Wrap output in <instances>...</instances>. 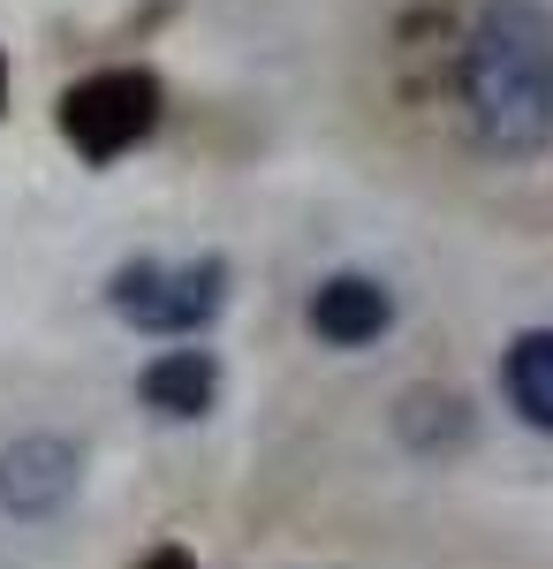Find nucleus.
Listing matches in <instances>:
<instances>
[{"instance_id":"nucleus-4","label":"nucleus","mask_w":553,"mask_h":569,"mask_svg":"<svg viewBox=\"0 0 553 569\" xmlns=\"http://www.w3.org/2000/svg\"><path fill=\"white\" fill-rule=\"evenodd\" d=\"M77 448L53 433H31L16 448H0V509L8 517H53L69 493H77Z\"/></svg>"},{"instance_id":"nucleus-5","label":"nucleus","mask_w":553,"mask_h":569,"mask_svg":"<svg viewBox=\"0 0 553 569\" xmlns=\"http://www.w3.org/2000/svg\"><path fill=\"white\" fill-rule=\"evenodd\" d=\"M303 319H311L319 342L364 350V342H380L386 327H394V297H386V281H372V273H326V281L311 289Z\"/></svg>"},{"instance_id":"nucleus-8","label":"nucleus","mask_w":553,"mask_h":569,"mask_svg":"<svg viewBox=\"0 0 553 569\" xmlns=\"http://www.w3.org/2000/svg\"><path fill=\"white\" fill-rule=\"evenodd\" d=\"M144 569H198V562H190L182 547H152V555H144Z\"/></svg>"},{"instance_id":"nucleus-7","label":"nucleus","mask_w":553,"mask_h":569,"mask_svg":"<svg viewBox=\"0 0 553 569\" xmlns=\"http://www.w3.org/2000/svg\"><path fill=\"white\" fill-rule=\"evenodd\" d=\"M501 380H509V402L553 433V327H531V335H515L509 342V365H501Z\"/></svg>"},{"instance_id":"nucleus-9","label":"nucleus","mask_w":553,"mask_h":569,"mask_svg":"<svg viewBox=\"0 0 553 569\" xmlns=\"http://www.w3.org/2000/svg\"><path fill=\"white\" fill-rule=\"evenodd\" d=\"M0 107H8V53H0Z\"/></svg>"},{"instance_id":"nucleus-3","label":"nucleus","mask_w":553,"mask_h":569,"mask_svg":"<svg viewBox=\"0 0 553 569\" xmlns=\"http://www.w3.org/2000/svg\"><path fill=\"white\" fill-rule=\"evenodd\" d=\"M152 130H160V77L152 69H91L61 91V137L91 168L122 160L129 144H144Z\"/></svg>"},{"instance_id":"nucleus-1","label":"nucleus","mask_w":553,"mask_h":569,"mask_svg":"<svg viewBox=\"0 0 553 569\" xmlns=\"http://www.w3.org/2000/svg\"><path fill=\"white\" fill-rule=\"evenodd\" d=\"M463 107L485 152L531 160L553 144V8L485 0L463 46Z\"/></svg>"},{"instance_id":"nucleus-6","label":"nucleus","mask_w":553,"mask_h":569,"mask_svg":"<svg viewBox=\"0 0 553 569\" xmlns=\"http://www.w3.org/2000/svg\"><path fill=\"white\" fill-rule=\"evenodd\" d=\"M137 395H144V410H160V418H205L213 395H220L213 350H160L137 372Z\"/></svg>"},{"instance_id":"nucleus-2","label":"nucleus","mask_w":553,"mask_h":569,"mask_svg":"<svg viewBox=\"0 0 553 569\" xmlns=\"http://www.w3.org/2000/svg\"><path fill=\"white\" fill-rule=\"evenodd\" d=\"M107 305L122 311L129 327H144V335H198V327H213L220 305H228V259H129L114 281H107Z\"/></svg>"}]
</instances>
